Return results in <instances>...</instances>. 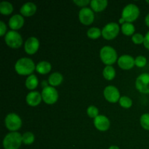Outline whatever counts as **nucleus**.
<instances>
[{"label": "nucleus", "mask_w": 149, "mask_h": 149, "mask_svg": "<svg viewBox=\"0 0 149 149\" xmlns=\"http://www.w3.org/2000/svg\"><path fill=\"white\" fill-rule=\"evenodd\" d=\"M41 94H42V100L48 105L54 104L56 103L58 99V91L55 87L52 86L44 87Z\"/></svg>", "instance_id": "0eeeda50"}, {"label": "nucleus", "mask_w": 149, "mask_h": 149, "mask_svg": "<svg viewBox=\"0 0 149 149\" xmlns=\"http://www.w3.org/2000/svg\"><path fill=\"white\" fill-rule=\"evenodd\" d=\"M52 69V65L47 61H41L36 65V71L40 74H47Z\"/></svg>", "instance_id": "6ab92c4d"}, {"label": "nucleus", "mask_w": 149, "mask_h": 149, "mask_svg": "<svg viewBox=\"0 0 149 149\" xmlns=\"http://www.w3.org/2000/svg\"><path fill=\"white\" fill-rule=\"evenodd\" d=\"M26 103L28 105L32 107H35L39 105L42 100V94L37 91H33L29 93L26 96Z\"/></svg>", "instance_id": "2eb2a0df"}, {"label": "nucleus", "mask_w": 149, "mask_h": 149, "mask_svg": "<svg viewBox=\"0 0 149 149\" xmlns=\"http://www.w3.org/2000/svg\"><path fill=\"white\" fill-rule=\"evenodd\" d=\"M143 45H144V47L149 50V31L147 32L146 36H144Z\"/></svg>", "instance_id": "72a5a7b5"}, {"label": "nucleus", "mask_w": 149, "mask_h": 149, "mask_svg": "<svg viewBox=\"0 0 149 149\" xmlns=\"http://www.w3.org/2000/svg\"><path fill=\"white\" fill-rule=\"evenodd\" d=\"M24 18L22 15L18 14L14 15L9 20V26L13 31L18 30L23 27L24 25Z\"/></svg>", "instance_id": "dca6fc26"}, {"label": "nucleus", "mask_w": 149, "mask_h": 149, "mask_svg": "<svg viewBox=\"0 0 149 149\" xmlns=\"http://www.w3.org/2000/svg\"><path fill=\"white\" fill-rule=\"evenodd\" d=\"M103 75L106 79L111 81L116 76V71L111 65H106L103 71Z\"/></svg>", "instance_id": "5701e85b"}, {"label": "nucleus", "mask_w": 149, "mask_h": 149, "mask_svg": "<svg viewBox=\"0 0 149 149\" xmlns=\"http://www.w3.org/2000/svg\"><path fill=\"white\" fill-rule=\"evenodd\" d=\"M132 40L133 43L136 44V45H141V44L143 43L144 36L141 33H135L132 36Z\"/></svg>", "instance_id": "7c9ffc66"}, {"label": "nucleus", "mask_w": 149, "mask_h": 149, "mask_svg": "<svg viewBox=\"0 0 149 149\" xmlns=\"http://www.w3.org/2000/svg\"><path fill=\"white\" fill-rule=\"evenodd\" d=\"M100 57L103 63L106 65H111L117 60V53L112 47L105 46L100 49Z\"/></svg>", "instance_id": "7ed1b4c3"}, {"label": "nucleus", "mask_w": 149, "mask_h": 149, "mask_svg": "<svg viewBox=\"0 0 149 149\" xmlns=\"http://www.w3.org/2000/svg\"><path fill=\"white\" fill-rule=\"evenodd\" d=\"M79 19L82 24L85 25V26H89L94 21V13L90 8L83 7L79 13Z\"/></svg>", "instance_id": "9b49d317"}, {"label": "nucleus", "mask_w": 149, "mask_h": 149, "mask_svg": "<svg viewBox=\"0 0 149 149\" xmlns=\"http://www.w3.org/2000/svg\"><path fill=\"white\" fill-rule=\"evenodd\" d=\"M146 2H147V3H148V4H149V0H147V1H146Z\"/></svg>", "instance_id": "4c0bfd02"}, {"label": "nucleus", "mask_w": 149, "mask_h": 149, "mask_svg": "<svg viewBox=\"0 0 149 149\" xmlns=\"http://www.w3.org/2000/svg\"><path fill=\"white\" fill-rule=\"evenodd\" d=\"M140 15V10L137 5L129 4L124 7L122 13V17L127 23H132L137 20Z\"/></svg>", "instance_id": "20e7f679"}, {"label": "nucleus", "mask_w": 149, "mask_h": 149, "mask_svg": "<svg viewBox=\"0 0 149 149\" xmlns=\"http://www.w3.org/2000/svg\"><path fill=\"white\" fill-rule=\"evenodd\" d=\"M110 121L104 115H98L95 119H94V125L96 129L104 132L108 130L110 127Z\"/></svg>", "instance_id": "4468645a"}, {"label": "nucleus", "mask_w": 149, "mask_h": 149, "mask_svg": "<svg viewBox=\"0 0 149 149\" xmlns=\"http://www.w3.org/2000/svg\"><path fill=\"white\" fill-rule=\"evenodd\" d=\"M103 95L106 100L112 103L119 101V99H120V93H119V90L113 85H109L105 87L103 90Z\"/></svg>", "instance_id": "9d476101"}, {"label": "nucleus", "mask_w": 149, "mask_h": 149, "mask_svg": "<svg viewBox=\"0 0 149 149\" xmlns=\"http://www.w3.org/2000/svg\"><path fill=\"white\" fill-rule=\"evenodd\" d=\"M140 123L146 130H149V113H144L141 116Z\"/></svg>", "instance_id": "cd10ccee"}, {"label": "nucleus", "mask_w": 149, "mask_h": 149, "mask_svg": "<svg viewBox=\"0 0 149 149\" xmlns=\"http://www.w3.org/2000/svg\"><path fill=\"white\" fill-rule=\"evenodd\" d=\"M135 63L136 66L139 67V68H143L146 65L147 59L146 58V57L143 56V55H139L135 59Z\"/></svg>", "instance_id": "c756f323"}, {"label": "nucleus", "mask_w": 149, "mask_h": 149, "mask_svg": "<svg viewBox=\"0 0 149 149\" xmlns=\"http://www.w3.org/2000/svg\"><path fill=\"white\" fill-rule=\"evenodd\" d=\"M87 113L90 118L95 119V118L99 115L98 109H97V107H95V106H89L87 109Z\"/></svg>", "instance_id": "c85d7f7f"}, {"label": "nucleus", "mask_w": 149, "mask_h": 149, "mask_svg": "<svg viewBox=\"0 0 149 149\" xmlns=\"http://www.w3.org/2000/svg\"><path fill=\"white\" fill-rule=\"evenodd\" d=\"M35 140L34 135L31 132H26L22 135V141L26 145H31L33 143Z\"/></svg>", "instance_id": "a878e982"}, {"label": "nucleus", "mask_w": 149, "mask_h": 149, "mask_svg": "<svg viewBox=\"0 0 149 149\" xmlns=\"http://www.w3.org/2000/svg\"><path fill=\"white\" fill-rule=\"evenodd\" d=\"M74 3L79 7H85L89 3L90 4V1L89 0H74Z\"/></svg>", "instance_id": "2f4dec72"}, {"label": "nucleus", "mask_w": 149, "mask_h": 149, "mask_svg": "<svg viewBox=\"0 0 149 149\" xmlns=\"http://www.w3.org/2000/svg\"><path fill=\"white\" fill-rule=\"evenodd\" d=\"M87 35L89 38L93 39H96L100 37L102 35V31L100 30V29L97 27L90 28L87 32Z\"/></svg>", "instance_id": "393cba45"}, {"label": "nucleus", "mask_w": 149, "mask_h": 149, "mask_svg": "<svg viewBox=\"0 0 149 149\" xmlns=\"http://www.w3.org/2000/svg\"><path fill=\"white\" fill-rule=\"evenodd\" d=\"M23 143L22 135L17 132H12L7 134L3 140L4 149H18Z\"/></svg>", "instance_id": "f03ea898"}, {"label": "nucleus", "mask_w": 149, "mask_h": 149, "mask_svg": "<svg viewBox=\"0 0 149 149\" xmlns=\"http://www.w3.org/2000/svg\"><path fill=\"white\" fill-rule=\"evenodd\" d=\"M36 66L31 59L29 58H21L17 60L15 65V70L20 75H29L34 71Z\"/></svg>", "instance_id": "f257e3e1"}, {"label": "nucleus", "mask_w": 149, "mask_h": 149, "mask_svg": "<svg viewBox=\"0 0 149 149\" xmlns=\"http://www.w3.org/2000/svg\"><path fill=\"white\" fill-rule=\"evenodd\" d=\"M90 6L93 11L100 13L103 11L108 6L107 0H92L90 1Z\"/></svg>", "instance_id": "a211bd4d"}, {"label": "nucleus", "mask_w": 149, "mask_h": 149, "mask_svg": "<svg viewBox=\"0 0 149 149\" xmlns=\"http://www.w3.org/2000/svg\"><path fill=\"white\" fill-rule=\"evenodd\" d=\"M13 11V6L9 1H3L0 3V13L2 15H8Z\"/></svg>", "instance_id": "4be33fe9"}, {"label": "nucleus", "mask_w": 149, "mask_h": 149, "mask_svg": "<svg viewBox=\"0 0 149 149\" xmlns=\"http://www.w3.org/2000/svg\"><path fill=\"white\" fill-rule=\"evenodd\" d=\"M63 80V77L61 73L55 72L51 74L48 79V82L52 87H56L60 85Z\"/></svg>", "instance_id": "aec40b11"}, {"label": "nucleus", "mask_w": 149, "mask_h": 149, "mask_svg": "<svg viewBox=\"0 0 149 149\" xmlns=\"http://www.w3.org/2000/svg\"><path fill=\"white\" fill-rule=\"evenodd\" d=\"M117 63L119 66L123 70L131 69L135 65V59L129 55H122L120 58H118Z\"/></svg>", "instance_id": "ddd939ff"}, {"label": "nucleus", "mask_w": 149, "mask_h": 149, "mask_svg": "<svg viewBox=\"0 0 149 149\" xmlns=\"http://www.w3.org/2000/svg\"><path fill=\"white\" fill-rule=\"evenodd\" d=\"M135 30V26L132 23L126 22L122 25V31L126 36H132Z\"/></svg>", "instance_id": "b1692460"}, {"label": "nucleus", "mask_w": 149, "mask_h": 149, "mask_svg": "<svg viewBox=\"0 0 149 149\" xmlns=\"http://www.w3.org/2000/svg\"><path fill=\"white\" fill-rule=\"evenodd\" d=\"M6 31H7V26H6L5 23L3 21L0 22V34L1 36H4V33H6Z\"/></svg>", "instance_id": "473e14b6"}, {"label": "nucleus", "mask_w": 149, "mask_h": 149, "mask_svg": "<svg viewBox=\"0 0 149 149\" xmlns=\"http://www.w3.org/2000/svg\"><path fill=\"white\" fill-rule=\"evenodd\" d=\"M5 43L7 46L13 49H17L23 45V39L20 33L16 31H10L6 33L4 36Z\"/></svg>", "instance_id": "39448f33"}, {"label": "nucleus", "mask_w": 149, "mask_h": 149, "mask_svg": "<svg viewBox=\"0 0 149 149\" xmlns=\"http://www.w3.org/2000/svg\"><path fill=\"white\" fill-rule=\"evenodd\" d=\"M109 149H119V148L116 146H111L109 147Z\"/></svg>", "instance_id": "e433bc0d"}, {"label": "nucleus", "mask_w": 149, "mask_h": 149, "mask_svg": "<svg viewBox=\"0 0 149 149\" xmlns=\"http://www.w3.org/2000/svg\"><path fill=\"white\" fill-rule=\"evenodd\" d=\"M5 126L12 132H16L22 126V120L20 116L15 113H10L7 115L4 119Z\"/></svg>", "instance_id": "423d86ee"}, {"label": "nucleus", "mask_w": 149, "mask_h": 149, "mask_svg": "<svg viewBox=\"0 0 149 149\" xmlns=\"http://www.w3.org/2000/svg\"><path fill=\"white\" fill-rule=\"evenodd\" d=\"M36 12V5L33 2H26L20 8L22 15L30 17L33 15Z\"/></svg>", "instance_id": "f3484780"}, {"label": "nucleus", "mask_w": 149, "mask_h": 149, "mask_svg": "<svg viewBox=\"0 0 149 149\" xmlns=\"http://www.w3.org/2000/svg\"><path fill=\"white\" fill-rule=\"evenodd\" d=\"M145 22H146V24L147 25V26H148V27H149V13L148 15H147L146 17Z\"/></svg>", "instance_id": "f704fd0d"}, {"label": "nucleus", "mask_w": 149, "mask_h": 149, "mask_svg": "<svg viewBox=\"0 0 149 149\" xmlns=\"http://www.w3.org/2000/svg\"><path fill=\"white\" fill-rule=\"evenodd\" d=\"M39 84V81H38L37 77H36L33 74L27 77L26 80V87H27V89L29 90H34L35 88H36Z\"/></svg>", "instance_id": "412c9836"}, {"label": "nucleus", "mask_w": 149, "mask_h": 149, "mask_svg": "<svg viewBox=\"0 0 149 149\" xmlns=\"http://www.w3.org/2000/svg\"><path fill=\"white\" fill-rule=\"evenodd\" d=\"M39 47V41L34 36L29 37L24 45L25 51L29 55H33L37 52Z\"/></svg>", "instance_id": "f8f14e48"}, {"label": "nucleus", "mask_w": 149, "mask_h": 149, "mask_svg": "<svg viewBox=\"0 0 149 149\" xmlns=\"http://www.w3.org/2000/svg\"><path fill=\"white\" fill-rule=\"evenodd\" d=\"M119 23H121V24H124V23H126V22H125V20H124L123 18H122V17H121L120 19H119Z\"/></svg>", "instance_id": "c9c22d12"}, {"label": "nucleus", "mask_w": 149, "mask_h": 149, "mask_svg": "<svg viewBox=\"0 0 149 149\" xmlns=\"http://www.w3.org/2000/svg\"><path fill=\"white\" fill-rule=\"evenodd\" d=\"M119 30L120 29L119 24L114 22H111L106 24L103 27L102 30V36L106 40H111L117 36Z\"/></svg>", "instance_id": "6e6552de"}, {"label": "nucleus", "mask_w": 149, "mask_h": 149, "mask_svg": "<svg viewBox=\"0 0 149 149\" xmlns=\"http://www.w3.org/2000/svg\"><path fill=\"white\" fill-rule=\"evenodd\" d=\"M135 87L140 93L149 94V73H143L138 76L135 81Z\"/></svg>", "instance_id": "1a4fd4ad"}, {"label": "nucleus", "mask_w": 149, "mask_h": 149, "mask_svg": "<svg viewBox=\"0 0 149 149\" xmlns=\"http://www.w3.org/2000/svg\"><path fill=\"white\" fill-rule=\"evenodd\" d=\"M119 104L125 109H129L132 106V100L127 96H122L119 99Z\"/></svg>", "instance_id": "bb28decb"}]
</instances>
